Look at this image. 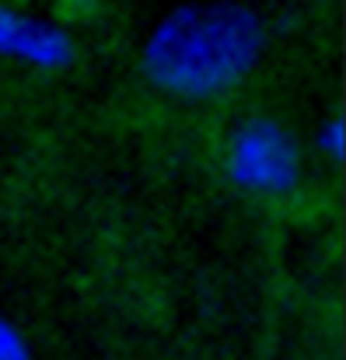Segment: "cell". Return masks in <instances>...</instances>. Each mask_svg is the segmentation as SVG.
Segmentation results:
<instances>
[{
	"instance_id": "obj_1",
	"label": "cell",
	"mask_w": 346,
	"mask_h": 360,
	"mask_svg": "<svg viewBox=\"0 0 346 360\" xmlns=\"http://www.w3.org/2000/svg\"><path fill=\"white\" fill-rule=\"evenodd\" d=\"M262 46V21L245 7H182L154 28L143 49V70L175 98L210 102L231 95L255 70Z\"/></svg>"
},
{
	"instance_id": "obj_2",
	"label": "cell",
	"mask_w": 346,
	"mask_h": 360,
	"mask_svg": "<svg viewBox=\"0 0 346 360\" xmlns=\"http://www.w3.org/2000/svg\"><path fill=\"white\" fill-rule=\"evenodd\" d=\"M224 168L241 193L259 200H283L305 179V158L294 133L269 116H252L231 129Z\"/></svg>"
},
{
	"instance_id": "obj_3",
	"label": "cell",
	"mask_w": 346,
	"mask_h": 360,
	"mask_svg": "<svg viewBox=\"0 0 346 360\" xmlns=\"http://www.w3.org/2000/svg\"><path fill=\"white\" fill-rule=\"evenodd\" d=\"M0 56L21 60L39 70H63L74 56V42L42 21L21 18L11 7H0Z\"/></svg>"
},
{
	"instance_id": "obj_4",
	"label": "cell",
	"mask_w": 346,
	"mask_h": 360,
	"mask_svg": "<svg viewBox=\"0 0 346 360\" xmlns=\"http://www.w3.org/2000/svg\"><path fill=\"white\" fill-rule=\"evenodd\" d=\"M0 360H28V343L25 336L0 319Z\"/></svg>"
},
{
	"instance_id": "obj_5",
	"label": "cell",
	"mask_w": 346,
	"mask_h": 360,
	"mask_svg": "<svg viewBox=\"0 0 346 360\" xmlns=\"http://www.w3.org/2000/svg\"><path fill=\"white\" fill-rule=\"evenodd\" d=\"M319 140H322L326 158H329V161H340V158H343V120H340V116H333V120L322 126Z\"/></svg>"
},
{
	"instance_id": "obj_6",
	"label": "cell",
	"mask_w": 346,
	"mask_h": 360,
	"mask_svg": "<svg viewBox=\"0 0 346 360\" xmlns=\"http://www.w3.org/2000/svg\"><path fill=\"white\" fill-rule=\"evenodd\" d=\"M60 4L74 14H95V7H98V0H60Z\"/></svg>"
}]
</instances>
